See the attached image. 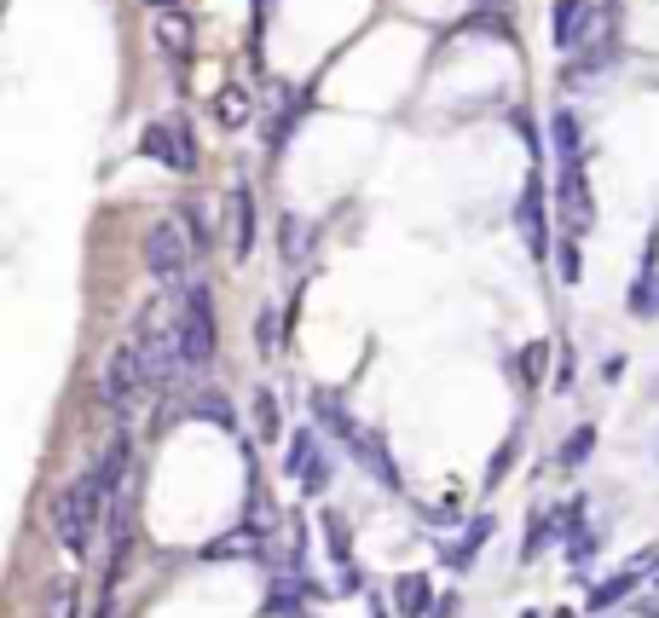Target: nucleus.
Masks as SVG:
<instances>
[{"label": "nucleus", "instance_id": "obj_1", "mask_svg": "<svg viewBox=\"0 0 659 618\" xmlns=\"http://www.w3.org/2000/svg\"><path fill=\"white\" fill-rule=\"evenodd\" d=\"M105 497H111V485L105 474H98V462L87 474H75V485H64L59 503H53V537L64 544V555L82 561L93 549V526H98V514H105Z\"/></svg>", "mask_w": 659, "mask_h": 618}, {"label": "nucleus", "instance_id": "obj_2", "mask_svg": "<svg viewBox=\"0 0 659 618\" xmlns=\"http://www.w3.org/2000/svg\"><path fill=\"white\" fill-rule=\"evenodd\" d=\"M174 336H180L186 370L215 365V353H220V318H215L209 283H186V290H180V301H174Z\"/></svg>", "mask_w": 659, "mask_h": 618}, {"label": "nucleus", "instance_id": "obj_3", "mask_svg": "<svg viewBox=\"0 0 659 618\" xmlns=\"http://www.w3.org/2000/svg\"><path fill=\"white\" fill-rule=\"evenodd\" d=\"M197 249H202V238L186 226V214L157 220V226H150V238H145V266H150V277L180 283L186 277V261H191Z\"/></svg>", "mask_w": 659, "mask_h": 618}, {"label": "nucleus", "instance_id": "obj_4", "mask_svg": "<svg viewBox=\"0 0 659 618\" xmlns=\"http://www.w3.org/2000/svg\"><path fill=\"white\" fill-rule=\"evenodd\" d=\"M145 388H150V381H145V365H139V347H134V336H128L122 347H111V358H105V376H98V399H105L116 417H128Z\"/></svg>", "mask_w": 659, "mask_h": 618}, {"label": "nucleus", "instance_id": "obj_5", "mask_svg": "<svg viewBox=\"0 0 659 618\" xmlns=\"http://www.w3.org/2000/svg\"><path fill=\"white\" fill-rule=\"evenodd\" d=\"M145 150L163 168H174V174H191L197 168V139H191L186 122H150L145 127Z\"/></svg>", "mask_w": 659, "mask_h": 618}, {"label": "nucleus", "instance_id": "obj_6", "mask_svg": "<svg viewBox=\"0 0 659 618\" xmlns=\"http://www.w3.org/2000/svg\"><path fill=\"white\" fill-rule=\"evenodd\" d=\"M555 209H562V220L573 231H585L596 220V202H590V179H585V163H562V174H555Z\"/></svg>", "mask_w": 659, "mask_h": 618}, {"label": "nucleus", "instance_id": "obj_7", "mask_svg": "<svg viewBox=\"0 0 659 618\" xmlns=\"http://www.w3.org/2000/svg\"><path fill=\"white\" fill-rule=\"evenodd\" d=\"M515 226H521L526 249L544 261V254H550V226H544V186H538V174L526 179V191H521V202H515Z\"/></svg>", "mask_w": 659, "mask_h": 618}, {"label": "nucleus", "instance_id": "obj_8", "mask_svg": "<svg viewBox=\"0 0 659 618\" xmlns=\"http://www.w3.org/2000/svg\"><path fill=\"white\" fill-rule=\"evenodd\" d=\"M226 243H232V261H249V249H255V197H249V186H238L232 202H226Z\"/></svg>", "mask_w": 659, "mask_h": 618}, {"label": "nucleus", "instance_id": "obj_9", "mask_svg": "<svg viewBox=\"0 0 659 618\" xmlns=\"http://www.w3.org/2000/svg\"><path fill=\"white\" fill-rule=\"evenodd\" d=\"M150 41H157V53H163V59L186 64V59H191V18H186V12H174V7H163L157 18H150Z\"/></svg>", "mask_w": 659, "mask_h": 618}, {"label": "nucleus", "instance_id": "obj_10", "mask_svg": "<svg viewBox=\"0 0 659 618\" xmlns=\"http://www.w3.org/2000/svg\"><path fill=\"white\" fill-rule=\"evenodd\" d=\"M653 561H659V549L637 555V561H630V566H625V573H619V578H607V584H596V589H590V612H607V607H614V601H625V596H630V589H637V584L648 578V566H653Z\"/></svg>", "mask_w": 659, "mask_h": 618}, {"label": "nucleus", "instance_id": "obj_11", "mask_svg": "<svg viewBox=\"0 0 659 618\" xmlns=\"http://www.w3.org/2000/svg\"><path fill=\"white\" fill-rule=\"evenodd\" d=\"M630 313H637V318H659V231L648 238L642 277H637V290H630Z\"/></svg>", "mask_w": 659, "mask_h": 618}, {"label": "nucleus", "instance_id": "obj_12", "mask_svg": "<svg viewBox=\"0 0 659 618\" xmlns=\"http://www.w3.org/2000/svg\"><path fill=\"white\" fill-rule=\"evenodd\" d=\"M590 0H555L550 7V41L555 46H578V35H585V23H590Z\"/></svg>", "mask_w": 659, "mask_h": 618}, {"label": "nucleus", "instance_id": "obj_13", "mask_svg": "<svg viewBox=\"0 0 659 618\" xmlns=\"http://www.w3.org/2000/svg\"><path fill=\"white\" fill-rule=\"evenodd\" d=\"M550 145H555V157H562V163H585V134H578V116L567 105L550 111Z\"/></svg>", "mask_w": 659, "mask_h": 618}, {"label": "nucleus", "instance_id": "obj_14", "mask_svg": "<svg viewBox=\"0 0 659 618\" xmlns=\"http://www.w3.org/2000/svg\"><path fill=\"white\" fill-rule=\"evenodd\" d=\"M394 607H399V618H422L428 607H435V589H428V578H422V573H405V578L394 584Z\"/></svg>", "mask_w": 659, "mask_h": 618}, {"label": "nucleus", "instance_id": "obj_15", "mask_svg": "<svg viewBox=\"0 0 659 618\" xmlns=\"http://www.w3.org/2000/svg\"><path fill=\"white\" fill-rule=\"evenodd\" d=\"M249 116H255V98H249L238 82L215 93V122L220 127H249Z\"/></svg>", "mask_w": 659, "mask_h": 618}, {"label": "nucleus", "instance_id": "obj_16", "mask_svg": "<svg viewBox=\"0 0 659 618\" xmlns=\"http://www.w3.org/2000/svg\"><path fill=\"white\" fill-rule=\"evenodd\" d=\"M255 549H261V532H255V526H238V532L215 537V544L202 549V555H209V561H249Z\"/></svg>", "mask_w": 659, "mask_h": 618}, {"label": "nucleus", "instance_id": "obj_17", "mask_svg": "<svg viewBox=\"0 0 659 618\" xmlns=\"http://www.w3.org/2000/svg\"><path fill=\"white\" fill-rule=\"evenodd\" d=\"M98 474H105L111 497H122V492H128V433H116V440L105 446V457H98Z\"/></svg>", "mask_w": 659, "mask_h": 618}, {"label": "nucleus", "instance_id": "obj_18", "mask_svg": "<svg viewBox=\"0 0 659 618\" xmlns=\"http://www.w3.org/2000/svg\"><path fill=\"white\" fill-rule=\"evenodd\" d=\"M75 612H82V589H75L70 573H59L53 584H46V607H41V618H75Z\"/></svg>", "mask_w": 659, "mask_h": 618}, {"label": "nucleus", "instance_id": "obj_19", "mask_svg": "<svg viewBox=\"0 0 659 618\" xmlns=\"http://www.w3.org/2000/svg\"><path fill=\"white\" fill-rule=\"evenodd\" d=\"M313 417L330 422V433H336V440H359V422L347 417V405H342L336 394H313Z\"/></svg>", "mask_w": 659, "mask_h": 618}, {"label": "nucleus", "instance_id": "obj_20", "mask_svg": "<svg viewBox=\"0 0 659 618\" xmlns=\"http://www.w3.org/2000/svg\"><path fill=\"white\" fill-rule=\"evenodd\" d=\"M324 537H330V555H336V566H342V584H353V549H347L342 514H324Z\"/></svg>", "mask_w": 659, "mask_h": 618}, {"label": "nucleus", "instance_id": "obj_21", "mask_svg": "<svg viewBox=\"0 0 659 618\" xmlns=\"http://www.w3.org/2000/svg\"><path fill=\"white\" fill-rule=\"evenodd\" d=\"M278 428H284V417H278V399H272V388H261V394H255V433H261V440H278Z\"/></svg>", "mask_w": 659, "mask_h": 618}, {"label": "nucleus", "instance_id": "obj_22", "mask_svg": "<svg viewBox=\"0 0 659 618\" xmlns=\"http://www.w3.org/2000/svg\"><path fill=\"white\" fill-rule=\"evenodd\" d=\"M313 451H318V440H313V433H307V428H301V433H295V440H290V457H284V474H301V469H307V462H313Z\"/></svg>", "mask_w": 659, "mask_h": 618}, {"label": "nucleus", "instance_id": "obj_23", "mask_svg": "<svg viewBox=\"0 0 659 618\" xmlns=\"http://www.w3.org/2000/svg\"><path fill=\"white\" fill-rule=\"evenodd\" d=\"M330 480H336V469H330V457H324V451H313V462H307V469H301V485H307V492L318 497Z\"/></svg>", "mask_w": 659, "mask_h": 618}, {"label": "nucleus", "instance_id": "obj_24", "mask_svg": "<svg viewBox=\"0 0 659 618\" xmlns=\"http://www.w3.org/2000/svg\"><path fill=\"white\" fill-rule=\"evenodd\" d=\"M503 7H515V0H487V7H480V30H515V12L510 18H503Z\"/></svg>", "mask_w": 659, "mask_h": 618}, {"label": "nucleus", "instance_id": "obj_25", "mask_svg": "<svg viewBox=\"0 0 659 618\" xmlns=\"http://www.w3.org/2000/svg\"><path fill=\"white\" fill-rule=\"evenodd\" d=\"M191 410H197V417H215L220 428H238V422H232V410H226V405H220L215 394H202V399H191Z\"/></svg>", "mask_w": 659, "mask_h": 618}, {"label": "nucleus", "instance_id": "obj_26", "mask_svg": "<svg viewBox=\"0 0 659 618\" xmlns=\"http://www.w3.org/2000/svg\"><path fill=\"white\" fill-rule=\"evenodd\" d=\"M266 612H272V618H301V612H295V589H272Z\"/></svg>", "mask_w": 659, "mask_h": 618}, {"label": "nucleus", "instance_id": "obj_27", "mask_svg": "<svg viewBox=\"0 0 659 618\" xmlns=\"http://www.w3.org/2000/svg\"><path fill=\"white\" fill-rule=\"evenodd\" d=\"M301 238H307V226H301V220H290V243H284V254H290V261H301V254H307V243H301Z\"/></svg>", "mask_w": 659, "mask_h": 618}, {"label": "nucleus", "instance_id": "obj_28", "mask_svg": "<svg viewBox=\"0 0 659 618\" xmlns=\"http://www.w3.org/2000/svg\"><path fill=\"white\" fill-rule=\"evenodd\" d=\"M585 451H590V428H578L567 440V462H585Z\"/></svg>", "mask_w": 659, "mask_h": 618}, {"label": "nucleus", "instance_id": "obj_29", "mask_svg": "<svg viewBox=\"0 0 659 618\" xmlns=\"http://www.w3.org/2000/svg\"><path fill=\"white\" fill-rule=\"evenodd\" d=\"M521 365H526V376H538V370H544V347H526Z\"/></svg>", "mask_w": 659, "mask_h": 618}, {"label": "nucleus", "instance_id": "obj_30", "mask_svg": "<svg viewBox=\"0 0 659 618\" xmlns=\"http://www.w3.org/2000/svg\"><path fill=\"white\" fill-rule=\"evenodd\" d=\"M93 618H122V607H116V596H105V601H98V612Z\"/></svg>", "mask_w": 659, "mask_h": 618}, {"label": "nucleus", "instance_id": "obj_31", "mask_svg": "<svg viewBox=\"0 0 659 618\" xmlns=\"http://www.w3.org/2000/svg\"><path fill=\"white\" fill-rule=\"evenodd\" d=\"M145 7H150V12H163V7H180V0H145Z\"/></svg>", "mask_w": 659, "mask_h": 618}, {"label": "nucleus", "instance_id": "obj_32", "mask_svg": "<svg viewBox=\"0 0 659 618\" xmlns=\"http://www.w3.org/2000/svg\"><path fill=\"white\" fill-rule=\"evenodd\" d=\"M555 618H573V612H555Z\"/></svg>", "mask_w": 659, "mask_h": 618}]
</instances>
